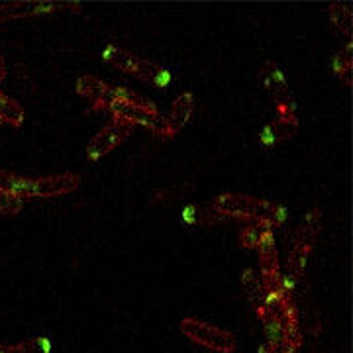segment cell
<instances>
[{
	"label": "cell",
	"mask_w": 353,
	"mask_h": 353,
	"mask_svg": "<svg viewBox=\"0 0 353 353\" xmlns=\"http://www.w3.org/2000/svg\"><path fill=\"white\" fill-rule=\"evenodd\" d=\"M210 206L228 220H243L245 224L263 226L267 230L283 226L287 220L285 206L257 199L252 194H241V192L218 194Z\"/></svg>",
	"instance_id": "cell-1"
},
{
	"label": "cell",
	"mask_w": 353,
	"mask_h": 353,
	"mask_svg": "<svg viewBox=\"0 0 353 353\" xmlns=\"http://www.w3.org/2000/svg\"><path fill=\"white\" fill-rule=\"evenodd\" d=\"M81 176L75 173H59V175L28 176L16 175L0 169V192H6L14 199L24 202V199H53L63 196L79 189Z\"/></svg>",
	"instance_id": "cell-2"
},
{
	"label": "cell",
	"mask_w": 353,
	"mask_h": 353,
	"mask_svg": "<svg viewBox=\"0 0 353 353\" xmlns=\"http://www.w3.org/2000/svg\"><path fill=\"white\" fill-rule=\"evenodd\" d=\"M322 230V212L318 208H312L304 216L303 224L294 232V238L290 243L289 261H287V275H283V289L292 294V289L303 281L306 273L308 257L314 250L316 238Z\"/></svg>",
	"instance_id": "cell-3"
},
{
	"label": "cell",
	"mask_w": 353,
	"mask_h": 353,
	"mask_svg": "<svg viewBox=\"0 0 353 353\" xmlns=\"http://www.w3.org/2000/svg\"><path fill=\"white\" fill-rule=\"evenodd\" d=\"M102 59L114 69H118L126 75L136 77L143 83H150L153 87L165 88L171 83V75H169V71H165L163 67L152 63V61H148V59H143V57H139L136 53L128 51L126 48H120L116 43H106L102 48Z\"/></svg>",
	"instance_id": "cell-4"
},
{
	"label": "cell",
	"mask_w": 353,
	"mask_h": 353,
	"mask_svg": "<svg viewBox=\"0 0 353 353\" xmlns=\"http://www.w3.org/2000/svg\"><path fill=\"white\" fill-rule=\"evenodd\" d=\"M181 332L196 345L206 347L214 353H232L238 345L236 336L232 332L220 328L216 324H210L206 320H201V318H194V316H187L181 320Z\"/></svg>",
	"instance_id": "cell-5"
},
{
	"label": "cell",
	"mask_w": 353,
	"mask_h": 353,
	"mask_svg": "<svg viewBox=\"0 0 353 353\" xmlns=\"http://www.w3.org/2000/svg\"><path fill=\"white\" fill-rule=\"evenodd\" d=\"M108 110L112 112L114 120H122L132 126H143L152 130L153 134L163 138V116L157 112V108H145V106H136L132 102L116 99L112 104L108 106Z\"/></svg>",
	"instance_id": "cell-6"
},
{
	"label": "cell",
	"mask_w": 353,
	"mask_h": 353,
	"mask_svg": "<svg viewBox=\"0 0 353 353\" xmlns=\"http://www.w3.org/2000/svg\"><path fill=\"white\" fill-rule=\"evenodd\" d=\"M261 83H263L265 90L269 92V97L273 99L275 106H277V116H287V114H296V106H294V99L290 92L289 83L283 75V71L279 69L277 63L273 61H265L261 71Z\"/></svg>",
	"instance_id": "cell-7"
},
{
	"label": "cell",
	"mask_w": 353,
	"mask_h": 353,
	"mask_svg": "<svg viewBox=\"0 0 353 353\" xmlns=\"http://www.w3.org/2000/svg\"><path fill=\"white\" fill-rule=\"evenodd\" d=\"M134 128L128 122L122 120H112L110 124L102 128L101 132L90 139V143L87 145V159L88 161H99L102 157H106L108 153H112L120 143H124L132 134H134Z\"/></svg>",
	"instance_id": "cell-8"
},
{
	"label": "cell",
	"mask_w": 353,
	"mask_h": 353,
	"mask_svg": "<svg viewBox=\"0 0 353 353\" xmlns=\"http://www.w3.org/2000/svg\"><path fill=\"white\" fill-rule=\"evenodd\" d=\"M259 252V277L267 292H275L283 289V273L279 265L277 245H275V236L273 230H269L263 236V240L257 248Z\"/></svg>",
	"instance_id": "cell-9"
},
{
	"label": "cell",
	"mask_w": 353,
	"mask_h": 353,
	"mask_svg": "<svg viewBox=\"0 0 353 353\" xmlns=\"http://www.w3.org/2000/svg\"><path fill=\"white\" fill-rule=\"evenodd\" d=\"M79 4H63V2H0V24L16 18H34L48 16L61 10H79Z\"/></svg>",
	"instance_id": "cell-10"
},
{
	"label": "cell",
	"mask_w": 353,
	"mask_h": 353,
	"mask_svg": "<svg viewBox=\"0 0 353 353\" xmlns=\"http://www.w3.org/2000/svg\"><path fill=\"white\" fill-rule=\"evenodd\" d=\"M77 92L90 102L92 110H108L112 101H116V87L92 75L81 77L77 81Z\"/></svg>",
	"instance_id": "cell-11"
},
{
	"label": "cell",
	"mask_w": 353,
	"mask_h": 353,
	"mask_svg": "<svg viewBox=\"0 0 353 353\" xmlns=\"http://www.w3.org/2000/svg\"><path fill=\"white\" fill-rule=\"evenodd\" d=\"M194 108H196V99H194L192 92L179 94L175 101H173V104H171L167 116H163V138H175L176 134L189 124Z\"/></svg>",
	"instance_id": "cell-12"
},
{
	"label": "cell",
	"mask_w": 353,
	"mask_h": 353,
	"mask_svg": "<svg viewBox=\"0 0 353 353\" xmlns=\"http://www.w3.org/2000/svg\"><path fill=\"white\" fill-rule=\"evenodd\" d=\"M299 130V118L296 114H287V116H277V120L265 124L259 134H257V139H259V145L263 148H273L281 141H287L290 139Z\"/></svg>",
	"instance_id": "cell-13"
},
{
	"label": "cell",
	"mask_w": 353,
	"mask_h": 353,
	"mask_svg": "<svg viewBox=\"0 0 353 353\" xmlns=\"http://www.w3.org/2000/svg\"><path fill=\"white\" fill-rule=\"evenodd\" d=\"M241 287H243V292L248 296V301L253 306L255 314L261 312L267 304V290H265L263 283H261V277L255 269H245L241 273Z\"/></svg>",
	"instance_id": "cell-14"
},
{
	"label": "cell",
	"mask_w": 353,
	"mask_h": 353,
	"mask_svg": "<svg viewBox=\"0 0 353 353\" xmlns=\"http://www.w3.org/2000/svg\"><path fill=\"white\" fill-rule=\"evenodd\" d=\"M226 220L228 218L218 214L212 206H187L181 212V222L189 226H210V224H220Z\"/></svg>",
	"instance_id": "cell-15"
},
{
	"label": "cell",
	"mask_w": 353,
	"mask_h": 353,
	"mask_svg": "<svg viewBox=\"0 0 353 353\" xmlns=\"http://www.w3.org/2000/svg\"><path fill=\"white\" fill-rule=\"evenodd\" d=\"M328 16L332 26L340 32L341 36L350 39L353 32V10L350 4L345 2H336V4H330Z\"/></svg>",
	"instance_id": "cell-16"
},
{
	"label": "cell",
	"mask_w": 353,
	"mask_h": 353,
	"mask_svg": "<svg viewBox=\"0 0 353 353\" xmlns=\"http://www.w3.org/2000/svg\"><path fill=\"white\" fill-rule=\"evenodd\" d=\"M24 108L4 90H0V124L20 128L24 124Z\"/></svg>",
	"instance_id": "cell-17"
},
{
	"label": "cell",
	"mask_w": 353,
	"mask_h": 353,
	"mask_svg": "<svg viewBox=\"0 0 353 353\" xmlns=\"http://www.w3.org/2000/svg\"><path fill=\"white\" fill-rule=\"evenodd\" d=\"M353 43L347 41L343 46V50H340L334 57V73L338 75L343 85L352 87V77H353Z\"/></svg>",
	"instance_id": "cell-18"
},
{
	"label": "cell",
	"mask_w": 353,
	"mask_h": 353,
	"mask_svg": "<svg viewBox=\"0 0 353 353\" xmlns=\"http://www.w3.org/2000/svg\"><path fill=\"white\" fill-rule=\"evenodd\" d=\"M0 353H51V340L46 336H38L12 345H0Z\"/></svg>",
	"instance_id": "cell-19"
},
{
	"label": "cell",
	"mask_w": 353,
	"mask_h": 353,
	"mask_svg": "<svg viewBox=\"0 0 353 353\" xmlns=\"http://www.w3.org/2000/svg\"><path fill=\"white\" fill-rule=\"evenodd\" d=\"M267 232H269V230L263 226L245 224V228H243V230H240V245L248 248V250H257Z\"/></svg>",
	"instance_id": "cell-20"
},
{
	"label": "cell",
	"mask_w": 353,
	"mask_h": 353,
	"mask_svg": "<svg viewBox=\"0 0 353 353\" xmlns=\"http://www.w3.org/2000/svg\"><path fill=\"white\" fill-rule=\"evenodd\" d=\"M22 206H24V202L22 201L14 199L10 194H6V192H0V214H18V212L22 210Z\"/></svg>",
	"instance_id": "cell-21"
},
{
	"label": "cell",
	"mask_w": 353,
	"mask_h": 353,
	"mask_svg": "<svg viewBox=\"0 0 353 353\" xmlns=\"http://www.w3.org/2000/svg\"><path fill=\"white\" fill-rule=\"evenodd\" d=\"M257 353H285V352H283V347H281L279 343H275V341H265Z\"/></svg>",
	"instance_id": "cell-22"
},
{
	"label": "cell",
	"mask_w": 353,
	"mask_h": 353,
	"mask_svg": "<svg viewBox=\"0 0 353 353\" xmlns=\"http://www.w3.org/2000/svg\"><path fill=\"white\" fill-rule=\"evenodd\" d=\"M6 77H8V65H6V59H4L2 51H0V83H4Z\"/></svg>",
	"instance_id": "cell-23"
},
{
	"label": "cell",
	"mask_w": 353,
	"mask_h": 353,
	"mask_svg": "<svg viewBox=\"0 0 353 353\" xmlns=\"http://www.w3.org/2000/svg\"><path fill=\"white\" fill-rule=\"evenodd\" d=\"M0 126H2V124H0Z\"/></svg>",
	"instance_id": "cell-24"
}]
</instances>
